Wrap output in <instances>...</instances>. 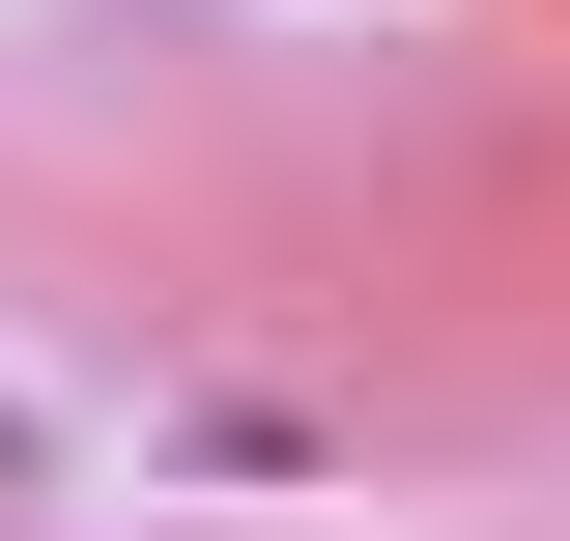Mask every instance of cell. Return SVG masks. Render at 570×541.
<instances>
[{
	"mask_svg": "<svg viewBox=\"0 0 570 541\" xmlns=\"http://www.w3.org/2000/svg\"><path fill=\"white\" fill-rule=\"evenodd\" d=\"M0 513H29V400H0Z\"/></svg>",
	"mask_w": 570,
	"mask_h": 541,
	"instance_id": "6da1fadb",
	"label": "cell"
}]
</instances>
